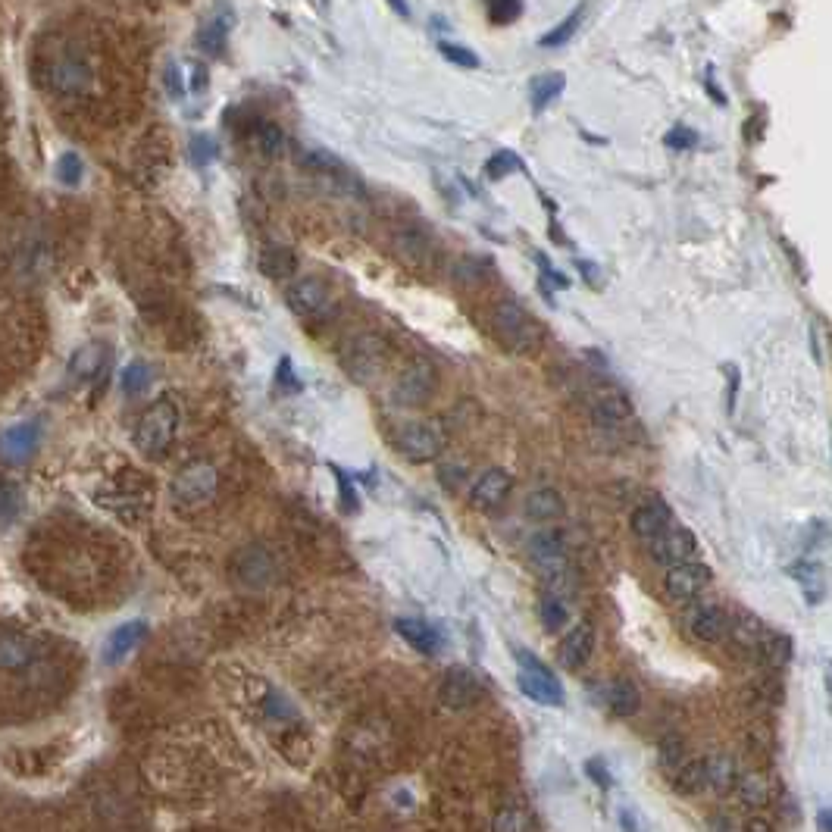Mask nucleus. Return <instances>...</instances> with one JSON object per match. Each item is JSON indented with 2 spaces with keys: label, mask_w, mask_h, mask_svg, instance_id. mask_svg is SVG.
<instances>
[{
  "label": "nucleus",
  "mask_w": 832,
  "mask_h": 832,
  "mask_svg": "<svg viewBox=\"0 0 832 832\" xmlns=\"http://www.w3.org/2000/svg\"><path fill=\"white\" fill-rule=\"evenodd\" d=\"M395 445H398V451L410 463H429V460H435L438 454L445 451L448 432H445V426L438 423V420H416V423H407L398 432V442Z\"/></svg>",
  "instance_id": "0eeeda50"
},
{
  "label": "nucleus",
  "mask_w": 832,
  "mask_h": 832,
  "mask_svg": "<svg viewBox=\"0 0 832 832\" xmlns=\"http://www.w3.org/2000/svg\"><path fill=\"white\" fill-rule=\"evenodd\" d=\"M632 416V407L623 391L617 388H601L592 401V420L601 432H620Z\"/></svg>",
  "instance_id": "f3484780"
},
{
  "label": "nucleus",
  "mask_w": 832,
  "mask_h": 832,
  "mask_svg": "<svg viewBox=\"0 0 832 832\" xmlns=\"http://www.w3.org/2000/svg\"><path fill=\"white\" fill-rule=\"evenodd\" d=\"M664 141H667V148H673V151H689V148H695V144H698V132L679 126V129H673Z\"/></svg>",
  "instance_id": "09e8293b"
},
{
  "label": "nucleus",
  "mask_w": 832,
  "mask_h": 832,
  "mask_svg": "<svg viewBox=\"0 0 832 832\" xmlns=\"http://www.w3.org/2000/svg\"><path fill=\"white\" fill-rule=\"evenodd\" d=\"M585 773L592 776V782H595L598 789H610V786H614V776H610V770L604 767V761H598V757H592V761L585 764Z\"/></svg>",
  "instance_id": "8fccbe9b"
},
{
  "label": "nucleus",
  "mask_w": 832,
  "mask_h": 832,
  "mask_svg": "<svg viewBox=\"0 0 832 832\" xmlns=\"http://www.w3.org/2000/svg\"><path fill=\"white\" fill-rule=\"evenodd\" d=\"M595 654V629L592 623H576L570 632H564V639L557 645V660L564 670H582Z\"/></svg>",
  "instance_id": "2eb2a0df"
},
{
  "label": "nucleus",
  "mask_w": 832,
  "mask_h": 832,
  "mask_svg": "<svg viewBox=\"0 0 832 832\" xmlns=\"http://www.w3.org/2000/svg\"><path fill=\"white\" fill-rule=\"evenodd\" d=\"M388 4H391V10H395V13H401L404 19L410 16V7L404 4V0H388Z\"/></svg>",
  "instance_id": "bf43d9fd"
},
{
  "label": "nucleus",
  "mask_w": 832,
  "mask_h": 832,
  "mask_svg": "<svg viewBox=\"0 0 832 832\" xmlns=\"http://www.w3.org/2000/svg\"><path fill=\"white\" fill-rule=\"evenodd\" d=\"M335 476H338V485H341V504H345V510H357V498H354V492H351L348 479L341 476V473H335Z\"/></svg>",
  "instance_id": "5fc2aeb1"
},
{
  "label": "nucleus",
  "mask_w": 832,
  "mask_h": 832,
  "mask_svg": "<svg viewBox=\"0 0 832 832\" xmlns=\"http://www.w3.org/2000/svg\"><path fill=\"white\" fill-rule=\"evenodd\" d=\"M445 707L451 711H463L479 698V679L467 667H451L442 679V692H438Z\"/></svg>",
  "instance_id": "6ab92c4d"
},
{
  "label": "nucleus",
  "mask_w": 832,
  "mask_h": 832,
  "mask_svg": "<svg viewBox=\"0 0 832 832\" xmlns=\"http://www.w3.org/2000/svg\"><path fill=\"white\" fill-rule=\"evenodd\" d=\"M257 144L263 148V154H279L285 144V132L276 126V122H260L257 126Z\"/></svg>",
  "instance_id": "c03bdc74"
},
{
  "label": "nucleus",
  "mask_w": 832,
  "mask_h": 832,
  "mask_svg": "<svg viewBox=\"0 0 832 832\" xmlns=\"http://www.w3.org/2000/svg\"><path fill=\"white\" fill-rule=\"evenodd\" d=\"M285 298H288L291 313H298L301 320H310V323H326L338 310L335 291L323 279H313V276L291 282L288 291H285Z\"/></svg>",
  "instance_id": "20e7f679"
},
{
  "label": "nucleus",
  "mask_w": 832,
  "mask_h": 832,
  "mask_svg": "<svg viewBox=\"0 0 832 832\" xmlns=\"http://www.w3.org/2000/svg\"><path fill=\"white\" fill-rule=\"evenodd\" d=\"M517 667H520L517 682H520V692H523L526 698H532L535 704H548V707H560V704L567 701L564 685L557 682L554 670L545 667L535 654L517 651Z\"/></svg>",
  "instance_id": "423d86ee"
},
{
  "label": "nucleus",
  "mask_w": 832,
  "mask_h": 832,
  "mask_svg": "<svg viewBox=\"0 0 832 832\" xmlns=\"http://www.w3.org/2000/svg\"><path fill=\"white\" fill-rule=\"evenodd\" d=\"M707 582H711V567H704V564H695V560H689V564H679V567H670L667 570V579H664V589L673 601L679 604H689L695 601L704 589H707Z\"/></svg>",
  "instance_id": "ddd939ff"
},
{
  "label": "nucleus",
  "mask_w": 832,
  "mask_h": 832,
  "mask_svg": "<svg viewBox=\"0 0 832 832\" xmlns=\"http://www.w3.org/2000/svg\"><path fill=\"white\" fill-rule=\"evenodd\" d=\"M438 388V373L435 366L423 357H416L413 363H407L401 376L395 379V388H391V398H395L398 407H423Z\"/></svg>",
  "instance_id": "6e6552de"
},
{
  "label": "nucleus",
  "mask_w": 832,
  "mask_h": 832,
  "mask_svg": "<svg viewBox=\"0 0 832 832\" xmlns=\"http://www.w3.org/2000/svg\"><path fill=\"white\" fill-rule=\"evenodd\" d=\"M276 379H279V385H285V388H291V391H295V388H301V385H298V379L291 376V360H288V357H282Z\"/></svg>",
  "instance_id": "864d4df0"
},
{
  "label": "nucleus",
  "mask_w": 832,
  "mask_h": 832,
  "mask_svg": "<svg viewBox=\"0 0 832 832\" xmlns=\"http://www.w3.org/2000/svg\"><path fill=\"white\" fill-rule=\"evenodd\" d=\"M207 82H210V79H207V69H204V66H194V69H191V88H201V91H204Z\"/></svg>",
  "instance_id": "6e6d98bb"
},
{
  "label": "nucleus",
  "mask_w": 832,
  "mask_h": 832,
  "mask_svg": "<svg viewBox=\"0 0 832 832\" xmlns=\"http://www.w3.org/2000/svg\"><path fill=\"white\" fill-rule=\"evenodd\" d=\"M673 792L685 795V798L707 792V761L704 757H692V761H685L673 773Z\"/></svg>",
  "instance_id": "7c9ffc66"
},
{
  "label": "nucleus",
  "mask_w": 832,
  "mask_h": 832,
  "mask_svg": "<svg viewBox=\"0 0 832 832\" xmlns=\"http://www.w3.org/2000/svg\"><path fill=\"white\" fill-rule=\"evenodd\" d=\"M395 632L401 635V639H404L413 651H420V654H426V657H432V654L442 651V632H438L435 626H429L426 620L401 617V620H395Z\"/></svg>",
  "instance_id": "b1692460"
},
{
  "label": "nucleus",
  "mask_w": 832,
  "mask_h": 832,
  "mask_svg": "<svg viewBox=\"0 0 832 832\" xmlns=\"http://www.w3.org/2000/svg\"><path fill=\"white\" fill-rule=\"evenodd\" d=\"M729 639H732V645H736V651L757 654L761 645L770 639V629L764 626V620H757L754 614H742L736 620H729Z\"/></svg>",
  "instance_id": "393cba45"
},
{
  "label": "nucleus",
  "mask_w": 832,
  "mask_h": 832,
  "mask_svg": "<svg viewBox=\"0 0 832 832\" xmlns=\"http://www.w3.org/2000/svg\"><path fill=\"white\" fill-rule=\"evenodd\" d=\"M307 4H310L313 10H320V13H326V10H329V0H307Z\"/></svg>",
  "instance_id": "052dcab7"
},
{
  "label": "nucleus",
  "mask_w": 832,
  "mask_h": 832,
  "mask_svg": "<svg viewBox=\"0 0 832 832\" xmlns=\"http://www.w3.org/2000/svg\"><path fill=\"white\" fill-rule=\"evenodd\" d=\"M538 617H542V626L548 632H560L567 623H570V610L564 604V598H557V595H545L542 604H538Z\"/></svg>",
  "instance_id": "e433bc0d"
},
{
  "label": "nucleus",
  "mask_w": 832,
  "mask_h": 832,
  "mask_svg": "<svg viewBox=\"0 0 832 832\" xmlns=\"http://www.w3.org/2000/svg\"><path fill=\"white\" fill-rule=\"evenodd\" d=\"M510 488H513V476H510L507 470H501V467H492V470H485V473L473 482V488H470V504H473L476 510L492 513V510H498V507L507 501Z\"/></svg>",
  "instance_id": "dca6fc26"
},
{
  "label": "nucleus",
  "mask_w": 832,
  "mask_h": 832,
  "mask_svg": "<svg viewBox=\"0 0 832 832\" xmlns=\"http://www.w3.org/2000/svg\"><path fill=\"white\" fill-rule=\"evenodd\" d=\"M648 551H651V557L657 560V564L679 567V564H689V560L695 557L698 542H695V532L692 529L667 526L664 532L654 538V542H648Z\"/></svg>",
  "instance_id": "9d476101"
},
{
  "label": "nucleus",
  "mask_w": 832,
  "mask_h": 832,
  "mask_svg": "<svg viewBox=\"0 0 832 832\" xmlns=\"http://www.w3.org/2000/svg\"><path fill=\"white\" fill-rule=\"evenodd\" d=\"M107 363H110V351L107 345H101V341H91V345H82L76 354L69 357V376L72 379H94V376H101L107 370Z\"/></svg>",
  "instance_id": "a878e982"
},
{
  "label": "nucleus",
  "mask_w": 832,
  "mask_h": 832,
  "mask_svg": "<svg viewBox=\"0 0 832 832\" xmlns=\"http://www.w3.org/2000/svg\"><path fill=\"white\" fill-rule=\"evenodd\" d=\"M660 764H664L667 770H673V767L679 770V767L685 764V761H682V742H673V739H670V742L660 745Z\"/></svg>",
  "instance_id": "3c124183"
},
{
  "label": "nucleus",
  "mask_w": 832,
  "mask_h": 832,
  "mask_svg": "<svg viewBox=\"0 0 832 832\" xmlns=\"http://www.w3.org/2000/svg\"><path fill=\"white\" fill-rule=\"evenodd\" d=\"M495 832H532V820L520 807H504L495 817Z\"/></svg>",
  "instance_id": "37998d69"
},
{
  "label": "nucleus",
  "mask_w": 832,
  "mask_h": 832,
  "mask_svg": "<svg viewBox=\"0 0 832 832\" xmlns=\"http://www.w3.org/2000/svg\"><path fill=\"white\" fill-rule=\"evenodd\" d=\"M144 635H148V626H144L141 620H132V623H122L110 632V639L104 645V664H122L129 654H135L144 642Z\"/></svg>",
  "instance_id": "4be33fe9"
},
{
  "label": "nucleus",
  "mask_w": 832,
  "mask_h": 832,
  "mask_svg": "<svg viewBox=\"0 0 832 832\" xmlns=\"http://www.w3.org/2000/svg\"><path fill=\"white\" fill-rule=\"evenodd\" d=\"M567 88V76L564 72H542L529 82V107L532 113H542L548 104H554L560 94Z\"/></svg>",
  "instance_id": "c85d7f7f"
},
{
  "label": "nucleus",
  "mask_w": 832,
  "mask_h": 832,
  "mask_svg": "<svg viewBox=\"0 0 832 832\" xmlns=\"http://www.w3.org/2000/svg\"><path fill=\"white\" fill-rule=\"evenodd\" d=\"M736 795L745 807H767L770 801V782L761 773H745L739 776V786Z\"/></svg>",
  "instance_id": "c9c22d12"
},
{
  "label": "nucleus",
  "mask_w": 832,
  "mask_h": 832,
  "mask_svg": "<svg viewBox=\"0 0 832 832\" xmlns=\"http://www.w3.org/2000/svg\"><path fill=\"white\" fill-rule=\"evenodd\" d=\"M454 279L460 282V285H479L482 282V263L479 260H460L457 266H454Z\"/></svg>",
  "instance_id": "de8ad7c7"
},
{
  "label": "nucleus",
  "mask_w": 832,
  "mask_h": 832,
  "mask_svg": "<svg viewBox=\"0 0 832 832\" xmlns=\"http://www.w3.org/2000/svg\"><path fill=\"white\" fill-rule=\"evenodd\" d=\"M176 429H179V407L173 401L160 398L141 413V420L135 426V445L141 454L160 457V454H166L169 445H173Z\"/></svg>",
  "instance_id": "f03ea898"
},
{
  "label": "nucleus",
  "mask_w": 832,
  "mask_h": 832,
  "mask_svg": "<svg viewBox=\"0 0 832 832\" xmlns=\"http://www.w3.org/2000/svg\"><path fill=\"white\" fill-rule=\"evenodd\" d=\"M526 517L532 523H554L564 517V498H560V492H554V488H535V492L526 495Z\"/></svg>",
  "instance_id": "bb28decb"
},
{
  "label": "nucleus",
  "mask_w": 832,
  "mask_h": 832,
  "mask_svg": "<svg viewBox=\"0 0 832 832\" xmlns=\"http://www.w3.org/2000/svg\"><path fill=\"white\" fill-rule=\"evenodd\" d=\"M707 761V789L717 792V795H729L732 789L739 786V767L732 761L729 754H714V757H704Z\"/></svg>",
  "instance_id": "cd10ccee"
},
{
  "label": "nucleus",
  "mask_w": 832,
  "mask_h": 832,
  "mask_svg": "<svg viewBox=\"0 0 832 832\" xmlns=\"http://www.w3.org/2000/svg\"><path fill=\"white\" fill-rule=\"evenodd\" d=\"M529 557L545 579H560L567 573V548L560 532L554 529H542L529 538Z\"/></svg>",
  "instance_id": "9b49d317"
},
{
  "label": "nucleus",
  "mask_w": 832,
  "mask_h": 832,
  "mask_svg": "<svg viewBox=\"0 0 832 832\" xmlns=\"http://www.w3.org/2000/svg\"><path fill=\"white\" fill-rule=\"evenodd\" d=\"M91 85V69L88 63L76 60V57H63L51 66V88L60 94H82Z\"/></svg>",
  "instance_id": "5701e85b"
},
{
  "label": "nucleus",
  "mask_w": 832,
  "mask_h": 832,
  "mask_svg": "<svg viewBox=\"0 0 832 832\" xmlns=\"http://www.w3.org/2000/svg\"><path fill=\"white\" fill-rule=\"evenodd\" d=\"M229 26L232 22L226 19H207L204 26L198 29V47L207 54V57H219L226 51V35H229Z\"/></svg>",
  "instance_id": "473e14b6"
},
{
  "label": "nucleus",
  "mask_w": 832,
  "mask_h": 832,
  "mask_svg": "<svg viewBox=\"0 0 832 832\" xmlns=\"http://www.w3.org/2000/svg\"><path fill=\"white\" fill-rule=\"evenodd\" d=\"M488 329H492L498 345L510 354H532L545 341L542 323L513 298H501L492 307V313H488Z\"/></svg>",
  "instance_id": "f257e3e1"
},
{
  "label": "nucleus",
  "mask_w": 832,
  "mask_h": 832,
  "mask_svg": "<svg viewBox=\"0 0 832 832\" xmlns=\"http://www.w3.org/2000/svg\"><path fill=\"white\" fill-rule=\"evenodd\" d=\"M22 510V492L13 482H0V526H10Z\"/></svg>",
  "instance_id": "ea45409f"
},
{
  "label": "nucleus",
  "mask_w": 832,
  "mask_h": 832,
  "mask_svg": "<svg viewBox=\"0 0 832 832\" xmlns=\"http://www.w3.org/2000/svg\"><path fill=\"white\" fill-rule=\"evenodd\" d=\"M689 632L704 645H717L729 639V617L720 604H698L689 614Z\"/></svg>",
  "instance_id": "a211bd4d"
},
{
  "label": "nucleus",
  "mask_w": 832,
  "mask_h": 832,
  "mask_svg": "<svg viewBox=\"0 0 832 832\" xmlns=\"http://www.w3.org/2000/svg\"><path fill=\"white\" fill-rule=\"evenodd\" d=\"M163 82H166V91L173 94V97H182V94H185V82H182V72H179V66H169V69H166V76H163Z\"/></svg>",
  "instance_id": "603ef678"
},
{
  "label": "nucleus",
  "mask_w": 832,
  "mask_h": 832,
  "mask_svg": "<svg viewBox=\"0 0 832 832\" xmlns=\"http://www.w3.org/2000/svg\"><path fill=\"white\" fill-rule=\"evenodd\" d=\"M792 651H795V645H792V635H786V632H770V639L761 645V660L767 667H773V670H779V667H786L789 660H792Z\"/></svg>",
  "instance_id": "f704fd0d"
},
{
  "label": "nucleus",
  "mask_w": 832,
  "mask_h": 832,
  "mask_svg": "<svg viewBox=\"0 0 832 832\" xmlns=\"http://www.w3.org/2000/svg\"><path fill=\"white\" fill-rule=\"evenodd\" d=\"M579 22H582V10H573L564 22H557V26L542 35V41H538V47H545V51H554V47H564L567 41H573L576 29H579Z\"/></svg>",
  "instance_id": "4c0bfd02"
},
{
  "label": "nucleus",
  "mask_w": 832,
  "mask_h": 832,
  "mask_svg": "<svg viewBox=\"0 0 832 832\" xmlns=\"http://www.w3.org/2000/svg\"><path fill=\"white\" fill-rule=\"evenodd\" d=\"M341 363H345V370L354 382L360 385H370L382 376L385 370V363H388V345H385V338L382 335H373V332H363L357 338L348 341V348H345V357H341Z\"/></svg>",
  "instance_id": "39448f33"
},
{
  "label": "nucleus",
  "mask_w": 832,
  "mask_h": 832,
  "mask_svg": "<svg viewBox=\"0 0 832 832\" xmlns=\"http://www.w3.org/2000/svg\"><path fill=\"white\" fill-rule=\"evenodd\" d=\"M229 573H232V582H238L241 589L260 592L279 579V557L273 554V548H266L260 542L244 545L235 551Z\"/></svg>",
  "instance_id": "7ed1b4c3"
},
{
  "label": "nucleus",
  "mask_w": 832,
  "mask_h": 832,
  "mask_svg": "<svg viewBox=\"0 0 832 832\" xmlns=\"http://www.w3.org/2000/svg\"><path fill=\"white\" fill-rule=\"evenodd\" d=\"M670 520H673V513H670L667 501L654 498V501H645V504H639L632 510L629 529H632L635 538H642V542H654V538L670 526Z\"/></svg>",
  "instance_id": "412c9836"
},
{
  "label": "nucleus",
  "mask_w": 832,
  "mask_h": 832,
  "mask_svg": "<svg viewBox=\"0 0 832 832\" xmlns=\"http://www.w3.org/2000/svg\"><path fill=\"white\" fill-rule=\"evenodd\" d=\"M742 832H773V826L767 820H761V817H751Z\"/></svg>",
  "instance_id": "4d7b16f0"
},
{
  "label": "nucleus",
  "mask_w": 832,
  "mask_h": 832,
  "mask_svg": "<svg viewBox=\"0 0 832 832\" xmlns=\"http://www.w3.org/2000/svg\"><path fill=\"white\" fill-rule=\"evenodd\" d=\"M604 698H607L610 711H614L617 717H632L642 707V692L632 679H614L607 685Z\"/></svg>",
  "instance_id": "c756f323"
},
{
  "label": "nucleus",
  "mask_w": 832,
  "mask_h": 832,
  "mask_svg": "<svg viewBox=\"0 0 832 832\" xmlns=\"http://www.w3.org/2000/svg\"><path fill=\"white\" fill-rule=\"evenodd\" d=\"M41 445V426L35 420L16 423L0 435V460L4 463H26L38 454Z\"/></svg>",
  "instance_id": "4468645a"
},
{
  "label": "nucleus",
  "mask_w": 832,
  "mask_h": 832,
  "mask_svg": "<svg viewBox=\"0 0 832 832\" xmlns=\"http://www.w3.org/2000/svg\"><path fill=\"white\" fill-rule=\"evenodd\" d=\"M488 16L495 26H507L520 16V0H488Z\"/></svg>",
  "instance_id": "a18cd8bd"
},
{
  "label": "nucleus",
  "mask_w": 832,
  "mask_h": 832,
  "mask_svg": "<svg viewBox=\"0 0 832 832\" xmlns=\"http://www.w3.org/2000/svg\"><path fill=\"white\" fill-rule=\"evenodd\" d=\"M260 273L266 279H288L291 273H298V257L291 248H282V244H273L260 254Z\"/></svg>",
  "instance_id": "2f4dec72"
},
{
  "label": "nucleus",
  "mask_w": 832,
  "mask_h": 832,
  "mask_svg": "<svg viewBox=\"0 0 832 832\" xmlns=\"http://www.w3.org/2000/svg\"><path fill=\"white\" fill-rule=\"evenodd\" d=\"M438 54H442L448 63L460 66V69H479V57L470 51V47H463V44H454V41H442L438 44Z\"/></svg>",
  "instance_id": "79ce46f5"
},
{
  "label": "nucleus",
  "mask_w": 832,
  "mask_h": 832,
  "mask_svg": "<svg viewBox=\"0 0 832 832\" xmlns=\"http://www.w3.org/2000/svg\"><path fill=\"white\" fill-rule=\"evenodd\" d=\"M520 157L517 154H510V151H498V154H492L488 157V163H485V176L492 179V182H498V179H504V176H510V173H520Z\"/></svg>",
  "instance_id": "a19ab883"
},
{
  "label": "nucleus",
  "mask_w": 832,
  "mask_h": 832,
  "mask_svg": "<svg viewBox=\"0 0 832 832\" xmlns=\"http://www.w3.org/2000/svg\"><path fill=\"white\" fill-rule=\"evenodd\" d=\"M817 826H820V832H832V811H820Z\"/></svg>",
  "instance_id": "13d9d810"
},
{
  "label": "nucleus",
  "mask_w": 832,
  "mask_h": 832,
  "mask_svg": "<svg viewBox=\"0 0 832 832\" xmlns=\"http://www.w3.org/2000/svg\"><path fill=\"white\" fill-rule=\"evenodd\" d=\"M216 141L210 138V135H194L191 138V160L198 163V166H207V163H213L216 160Z\"/></svg>",
  "instance_id": "49530a36"
},
{
  "label": "nucleus",
  "mask_w": 832,
  "mask_h": 832,
  "mask_svg": "<svg viewBox=\"0 0 832 832\" xmlns=\"http://www.w3.org/2000/svg\"><path fill=\"white\" fill-rule=\"evenodd\" d=\"M35 660H38V642L32 635H22V632L0 635V670L19 673V670H29Z\"/></svg>",
  "instance_id": "aec40b11"
},
{
  "label": "nucleus",
  "mask_w": 832,
  "mask_h": 832,
  "mask_svg": "<svg viewBox=\"0 0 832 832\" xmlns=\"http://www.w3.org/2000/svg\"><path fill=\"white\" fill-rule=\"evenodd\" d=\"M219 473L207 460H191L173 479V498L185 507H201L216 495Z\"/></svg>",
  "instance_id": "1a4fd4ad"
},
{
  "label": "nucleus",
  "mask_w": 832,
  "mask_h": 832,
  "mask_svg": "<svg viewBox=\"0 0 832 832\" xmlns=\"http://www.w3.org/2000/svg\"><path fill=\"white\" fill-rule=\"evenodd\" d=\"M54 173H57V182H60V185L76 188V185L82 182V176H85V163H82V157H79L76 151H66V154L57 160Z\"/></svg>",
  "instance_id": "58836bf2"
},
{
  "label": "nucleus",
  "mask_w": 832,
  "mask_h": 832,
  "mask_svg": "<svg viewBox=\"0 0 832 832\" xmlns=\"http://www.w3.org/2000/svg\"><path fill=\"white\" fill-rule=\"evenodd\" d=\"M151 366L148 363H141V360H132L129 366H122V373H119V388H122V395H129V398H138L144 395V391L151 388Z\"/></svg>",
  "instance_id": "72a5a7b5"
},
{
  "label": "nucleus",
  "mask_w": 832,
  "mask_h": 832,
  "mask_svg": "<svg viewBox=\"0 0 832 832\" xmlns=\"http://www.w3.org/2000/svg\"><path fill=\"white\" fill-rule=\"evenodd\" d=\"M398 260L410 269H432L435 266V238L420 226H404L391 238Z\"/></svg>",
  "instance_id": "f8f14e48"
}]
</instances>
